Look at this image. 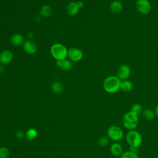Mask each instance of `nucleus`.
I'll list each match as a JSON object with an SVG mask.
<instances>
[{"instance_id":"1","label":"nucleus","mask_w":158,"mask_h":158,"mask_svg":"<svg viewBox=\"0 0 158 158\" xmlns=\"http://www.w3.org/2000/svg\"><path fill=\"white\" fill-rule=\"evenodd\" d=\"M121 80L114 75L106 77L103 81V88L108 93L114 94L120 89Z\"/></svg>"},{"instance_id":"2","label":"nucleus","mask_w":158,"mask_h":158,"mask_svg":"<svg viewBox=\"0 0 158 158\" xmlns=\"http://www.w3.org/2000/svg\"><path fill=\"white\" fill-rule=\"evenodd\" d=\"M122 122L123 127L129 131L135 130L138 127L139 123L138 114L130 110L123 115Z\"/></svg>"},{"instance_id":"3","label":"nucleus","mask_w":158,"mask_h":158,"mask_svg":"<svg viewBox=\"0 0 158 158\" xmlns=\"http://www.w3.org/2000/svg\"><path fill=\"white\" fill-rule=\"evenodd\" d=\"M126 141L130 147L138 148L143 142V137L141 133L135 130L128 131L125 136Z\"/></svg>"},{"instance_id":"4","label":"nucleus","mask_w":158,"mask_h":158,"mask_svg":"<svg viewBox=\"0 0 158 158\" xmlns=\"http://www.w3.org/2000/svg\"><path fill=\"white\" fill-rule=\"evenodd\" d=\"M50 52L56 60H60L67 58L68 49L61 43H55L51 46Z\"/></svg>"},{"instance_id":"5","label":"nucleus","mask_w":158,"mask_h":158,"mask_svg":"<svg viewBox=\"0 0 158 158\" xmlns=\"http://www.w3.org/2000/svg\"><path fill=\"white\" fill-rule=\"evenodd\" d=\"M107 134L109 138L115 142L122 140L124 136L123 130L117 125H112L109 127L107 129Z\"/></svg>"},{"instance_id":"6","label":"nucleus","mask_w":158,"mask_h":158,"mask_svg":"<svg viewBox=\"0 0 158 158\" xmlns=\"http://www.w3.org/2000/svg\"><path fill=\"white\" fill-rule=\"evenodd\" d=\"M136 8L140 14L146 15L150 12L151 5L149 0H137L136 2Z\"/></svg>"},{"instance_id":"7","label":"nucleus","mask_w":158,"mask_h":158,"mask_svg":"<svg viewBox=\"0 0 158 158\" xmlns=\"http://www.w3.org/2000/svg\"><path fill=\"white\" fill-rule=\"evenodd\" d=\"M67 57L73 62H78L82 59L83 57V53L82 51L78 48H71L68 50Z\"/></svg>"},{"instance_id":"8","label":"nucleus","mask_w":158,"mask_h":158,"mask_svg":"<svg viewBox=\"0 0 158 158\" xmlns=\"http://www.w3.org/2000/svg\"><path fill=\"white\" fill-rule=\"evenodd\" d=\"M131 70L130 67L127 64L121 65L117 69L116 76L121 80H125L128 78L130 75Z\"/></svg>"},{"instance_id":"9","label":"nucleus","mask_w":158,"mask_h":158,"mask_svg":"<svg viewBox=\"0 0 158 158\" xmlns=\"http://www.w3.org/2000/svg\"><path fill=\"white\" fill-rule=\"evenodd\" d=\"M23 48L25 52L28 54H34L38 50L36 44L31 40H27L24 41L23 44Z\"/></svg>"},{"instance_id":"10","label":"nucleus","mask_w":158,"mask_h":158,"mask_svg":"<svg viewBox=\"0 0 158 158\" xmlns=\"http://www.w3.org/2000/svg\"><path fill=\"white\" fill-rule=\"evenodd\" d=\"M13 53L10 50L5 49L0 53V62L3 64L10 63L13 59Z\"/></svg>"},{"instance_id":"11","label":"nucleus","mask_w":158,"mask_h":158,"mask_svg":"<svg viewBox=\"0 0 158 158\" xmlns=\"http://www.w3.org/2000/svg\"><path fill=\"white\" fill-rule=\"evenodd\" d=\"M110 151L113 156L115 157H120V156L123 152V147L120 143L115 142L111 144L110 147Z\"/></svg>"},{"instance_id":"12","label":"nucleus","mask_w":158,"mask_h":158,"mask_svg":"<svg viewBox=\"0 0 158 158\" xmlns=\"http://www.w3.org/2000/svg\"><path fill=\"white\" fill-rule=\"evenodd\" d=\"M56 65L62 70L64 71L70 70L73 66L72 62L70 59H63L60 60H57Z\"/></svg>"},{"instance_id":"13","label":"nucleus","mask_w":158,"mask_h":158,"mask_svg":"<svg viewBox=\"0 0 158 158\" xmlns=\"http://www.w3.org/2000/svg\"><path fill=\"white\" fill-rule=\"evenodd\" d=\"M123 9L122 3L118 0L112 1L110 5V10L114 14H119Z\"/></svg>"},{"instance_id":"14","label":"nucleus","mask_w":158,"mask_h":158,"mask_svg":"<svg viewBox=\"0 0 158 158\" xmlns=\"http://www.w3.org/2000/svg\"><path fill=\"white\" fill-rule=\"evenodd\" d=\"M80 8L76 2H71L67 6V14L70 16H74L77 15L79 11Z\"/></svg>"},{"instance_id":"15","label":"nucleus","mask_w":158,"mask_h":158,"mask_svg":"<svg viewBox=\"0 0 158 158\" xmlns=\"http://www.w3.org/2000/svg\"><path fill=\"white\" fill-rule=\"evenodd\" d=\"M10 42L14 46H20L23 44L24 38L22 35L20 33H15L11 36Z\"/></svg>"},{"instance_id":"16","label":"nucleus","mask_w":158,"mask_h":158,"mask_svg":"<svg viewBox=\"0 0 158 158\" xmlns=\"http://www.w3.org/2000/svg\"><path fill=\"white\" fill-rule=\"evenodd\" d=\"M133 88V85L132 82L130 81V80H125L121 81L120 89H121L122 91L128 93L131 91Z\"/></svg>"},{"instance_id":"17","label":"nucleus","mask_w":158,"mask_h":158,"mask_svg":"<svg viewBox=\"0 0 158 158\" xmlns=\"http://www.w3.org/2000/svg\"><path fill=\"white\" fill-rule=\"evenodd\" d=\"M142 116L145 120L150 121L154 118V117H156V115H155L154 110L151 109H146L143 110Z\"/></svg>"},{"instance_id":"18","label":"nucleus","mask_w":158,"mask_h":158,"mask_svg":"<svg viewBox=\"0 0 158 158\" xmlns=\"http://www.w3.org/2000/svg\"><path fill=\"white\" fill-rule=\"evenodd\" d=\"M52 91L56 94H60L64 90V85L60 81H55L51 84Z\"/></svg>"},{"instance_id":"19","label":"nucleus","mask_w":158,"mask_h":158,"mask_svg":"<svg viewBox=\"0 0 158 158\" xmlns=\"http://www.w3.org/2000/svg\"><path fill=\"white\" fill-rule=\"evenodd\" d=\"M52 14L51 7L49 5H44L40 9V15L43 17H48Z\"/></svg>"},{"instance_id":"20","label":"nucleus","mask_w":158,"mask_h":158,"mask_svg":"<svg viewBox=\"0 0 158 158\" xmlns=\"http://www.w3.org/2000/svg\"><path fill=\"white\" fill-rule=\"evenodd\" d=\"M38 135V132L35 128H29L26 133V138L28 140L31 141L35 139Z\"/></svg>"},{"instance_id":"21","label":"nucleus","mask_w":158,"mask_h":158,"mask_svg":"<svg viewBox=\"0 0 158 158\" xmlns=\"http://www.w3.org/2000/svg\"><path fill=\"white\" fill-rule=\"evenodd\" d=\"M120 158H139L137 153L131 152L130 151H125L120 156Z\"/></svg>"},{"instance_id":"22","label":"nucleus","mask_w":158,"mask_h":158,"mask_svg":"<svg viewBox=\"0 0 158 158\" xmlns=\"http://www.w3.org/2000/svg\"><path fill=\"white\" fill-rule=\"evenodd\" d=\"M10 152L6 147L0 148V158H9Z\"/></svg>"},{"instance_id":"23","label":"nucleus","mask_w":158,"mask_h":158,"mask_svg":"<svg viewBox=\"0 0 158 158\" xmlns=\"http://www.w3.org/2000/svg\"><path fill=\"white\" fill-rule=\"evenodd\" d=\"M130 110L135 112L137 114H139L143 112V107L140 104L135 103L131 106Z\"/></svg>"},{"instance_id":"24","label":"nucleus","mask_w":158,"mask_h":158,"mask_svg":"<svg viewBox=\"0 0 158 158\" xmlns=\"http://www.w3.org/2000/svg\"><path fill=\"white\" fill-rule=\"evenodd\" d=\"M109 143V138L108 136H101L98 139V144L102 147L106 146Z\"/></svg>"},{"instance_id":"25","label":"nucleus","mask_w":158,"mask_h":158,"mask_svg":"<svg viewBox=\"0 0 158 158\" xmlns=\"http://www.w3.org/2000/svg\"><path fill=\"white\" fill-rule=\"evenodd\" d=\"M23 136H24V134H23V131H17L16 133H15V138H17V139H22L23 137Z\"/></svg>"},{"instance_id":"26","label":"nucleus","mask_w":158,"mask_h":158,"mask_svg":"<svg viewBox=\"0 0 158 158\" xmlns=\"http://www.w3.org/2000/svg\"><path fill=\"white\" fill-rule=\"evenodd\" d=\"M77 3L78 6V7H79L80 9L83 8V7H84V3H83V2L81 1H79L77 2Z\"/></svg>"},{"instance_id":"27","label":"nucleus","mask_w":158,"mask_h":158,"mask_svg":"<svg viewBox=\"0 0 158 158\" xmlns=\"http://www.w3.org/2000/svg\"><path fill=\"white\" fill-rule=\"evenodd\" d=\"M154 112H155L156 117L158 118V105H157V106L156 107L155 110H154Z\"/></svg>"},{"instance_id":"28","label":"nucleus","mask_w":158,"mask_h":158,"mask_svg":"<svg viewBox=\"0 0 158 158\" xmlns=\"http://www.w3.org/2000/svg\"><path fill=\"white\" fill-rule=\"evenodd\" d=\"M27 36H28L29 38H33V33L32 32H29V33L27 34Z\"/></svg>"},{"instance_id":"29","label":"nucleus","mask_w":158,"mask_h":158,"mask_svg":"<svg viewBox=\"0 0 158 158\" xmlns=\"http://www.w3.org/2000/svg\"><path fill=\"white\" fill-rule=\"evenodd\" d=\"M4 71V67H3V65H0V72H2Z\"/></svg>"}]
</instances>
